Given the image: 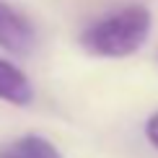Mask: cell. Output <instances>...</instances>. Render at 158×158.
Listing matches in <instances>:
<instances>
[{
	"label": "cell",
	"instance_id": "cell-2",
	"mask_svg": "<svg viewBox=\"0 0 158 158\" xmlns=\"http://www.w3.org/2000/svg\"><path fill=\"white\" fill-rule=\"evenodd\" d=\"M36 44V31L21 10L0 0V47L13 55H29Z\"/></svg>",
	"mask_w": 158,
	"mask_h": 158
},
{
	"label": "cell",
	"instance_id": "cell-5",
	"mask_svg": "<svg viewBox=\"0 0 158 158\" xmlns=\"http://www.w3.org/2000/svg\"><path fill=\"white\" fill-rule=\"evenodd\" d=\"M145 137H148V143L153 148H158V111L150 117L148 124H145Z\"/></svg>",
	"mask_w": 158,
	"mask_h": 158
},
{
	"label": "cell",
	"instance_id": "cell-1",
	"mask_svg": "<svg viewBox=\"0 0 158 158\" xmlns=\"http://www.w3.org/2000/svg\"><path fill=\"white\" fill-rule=\"evenodd\" d=\"M153 16L145 5H124V8L98 18L83 31L81 44L96 57H119L135 55L150 36Z\"/></svg>",
	"mask_w": 158,
	"mask_h": 158
},
{
	"label": "cell",
	"instance_id": "cell-4",
	"mask_svg": "<svg viewBox=\"0 0 158 158\" xmlns=\"http://www.w3.org/2000/svg\"><path fill=\"white\" fill-rule=\"evenodd\" d=\"M0 158H62V153L47 137L29 132V135H21L16 140L5 143L0 148Z\"/></svg>",
	"mask_w": 158,
	"mask_h": 158
},
{
	"label": "cell",
	"instance_id": "cell-3",
	"mask_svg": "<svg viewBox=\"0 0 158 158\" xmlns=\"http://www.w3.org/2000/svg\"><path fill=\"white\" fill-rule=\"evenodd\" d=\"M0 98L16 106H26L34 98V85L21 68L0 57Z\"/></svg>",
	"mask_w": 158,
	"mask_h": 158
}]
</instances>
